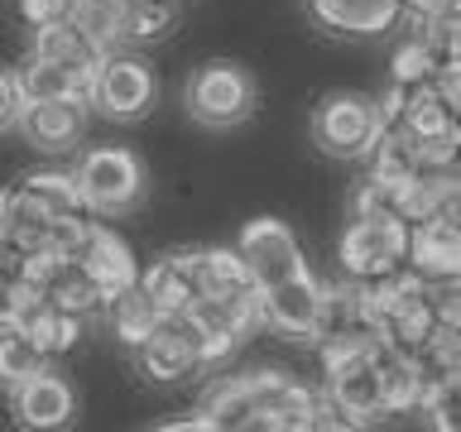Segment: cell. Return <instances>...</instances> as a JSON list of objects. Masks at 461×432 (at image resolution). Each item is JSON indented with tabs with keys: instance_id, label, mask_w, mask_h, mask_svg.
<instances>
[{
	"instance_id": "obj_19",
	"label": "cell",
	"mask_w": 461,
	"mask_h": 432,
	"mask_svg": "<svg viewBox=\"0 0 461 432\" xmlns=\"http://www.w3.org/2000/svg\"><path fill=\"white\" fill-rule=\"evenodd\" d=\"M34 58H43V63H58L68 72H77V77L92 82V72L101 63V53H106V43H101L96 34H86L82 24H49V29H34V49H29Z\"/></svg>"
},
{
	"instance_id": "obj_1",
	"label": "cell",
	"mask_w": 461,
	"mask_h": 432,
	"mask_svg": "<svg viewBox=\"0 0 461 432\" xmlns=\"http://www.w3.org/2000/svg\"><path fill=\"white\" fill-rule=\"evenodd\" d=\"M72 183H77V193L86 202V212L92 216H125L140 207L144 187V164L135 149H125V144H96V149H86L77 158V173H72Z\"/></svg>"
},
{
	"instance_id": "obj_22",
	"label": "cell",
	"mask_w": 461,
	"mask_h": 432,
	"mask_svg": "<svg viewBox=\"0 0 461 432\" xmlns=\"http://www.w3.org/2000/svg\"><path fill=\"white\" fill-rule=\"evenodd\" d=\"M86 77H77V72H68V68H58V63H43V58L29 53V63L14 72V92H20V106L24 101H68V96H77L86 101Z\"/></svg>"
},
{
	"instance_id": "obj_2",
	"label": "cell",
	"mask_w": 461,
	"mask_h": 432,
	"mask_svg": "<svg viewBox=\"0 0 461 432\" xmlns=\"http://www.w3.org/2000/svg\"><path fill=\"white\" fill-rule=\"evenodd\" d=\"M187 115L207 130H230L240 121H250L255 111V77L230 58H212L187 77Z\"/></svg>"
},
{
	"instance_id": "obj_3",
	"label": "cell",
	"mask_w": 461,
	"mask_h": 432,
	"mask_svg": "<svg viewBox=\"0 0 461 432\" xmlns=\"http://www.w3.org/2000/svg\"><path fill=\"white\" fill-rule=\"evenodd\" d=\"M403 250H409V221H399L394 212H370L351 216L341 236V274L346 279H380V274L403 269Z\"/></svg>"
},
{
	"instance_id": "obj_5",
	"label": "cell",
	"mask_w": 461,
	"mask_h": 432,
	"mask_svg": "<svg viewBox=\"0 0 461 432\" xmlns=\"http://www.w3.org/2000/svg\"><path fill=\"white\" fill-rule=\"evenodd\" d=\"M380 135V111L360 92H331L312 111V140L327 158H366Z\"/></svg>"
},
{
	"instance_id": "obj_29",
	"label": "cell",
	"mask_w": 461,
	"mask_h": 432,
	"mask_svg": "<svg viewBox=\"0 0 461 432\" xmlns=\"http://www.w3.org/2000/svg\"><path fill=\"white\" fill-rule=\"evenodd\" d=\"M413 144H418V164H423V168H456L461 130L447 125V130H438V135H423V140H413Z\"/></svg>"
},
{
	"instance_id": "obj_13",
	"label": "cell",
	"mask_w": 461,
	"mask_h": 432,
	"mask_svg": "<svg viewBox=\"0 0 461 432\" xmlns=\"http://www.w3.org/2000/svg\"><path fill=\"white\" fill-rule=\"evenodd\" d=\"M10 409H14V423L20 428H34V432H49V428H68L72 413H77V394L63 374L53 370H39L29 374L24 384L10 389Z\"/></svg>"
},
{
	"instance_id": "obj_25",
	"label": "cell",
	"mask_w": 461,
	"mask_h": 432,
	"mask_svg": "<svg viewBox=\"0 0 461 432\" xmlns=\"http://www.w3.org/2000/svg\"><path fill=\"white\" fill-rule=\"evenodd\" d=\"M101 308H106V317H111V331L130 346V351H135V346L158 327V317H164V312L154 308V298L144 293L140 284H130V288H121V293H111L106 302H101Z\"/></svg>"
},
{
	"instance_id": "obj_34",
	"label": "cell",
	"mask_w": 461,
	"mask_h": 432,
	"mask_svg": "<svg viewBox=\"0 0 461 432\" xmlns=\"http://www.w3.org/2000/svg\"><path fill=\"white\" fill-rule=\"evenodd\" d=\"M409 10H438V5H447V0H403Z\"/></svg>"
},
{
	"instance_id": "obj_30",
	"label": "cell",
	"mask_w": 461,
	"mask_h": 432,
	"mask_svg": "<svg viewBox=\"0 0 461 432\" xmlns=\"http://www.w3.org/2000/svg\"><path fill=\"white\" fill-rule=\"evenodd\" d=\"M432 72H438V63H432L423 39H403L394 49V82H428Z\"/></svg>"
},
{
	"instance_id": "obj_21",
	"label": "cell",
	"mask_w": 461,
	"mask_h": 432,
	"mask_svg": "<svg viewBox=\"0 0 461 432\" xmlns=\"http://www.w3.org/2000/svg\"><path fill=\"white\" fill-rule=\"evenodd\" d=\"M39 298L53 302L58 312H72V317H92V312H101V302H106L96 279L82 269V259H58L49 269V279H43V288H39Z\"/></svg>"
},
{
	"instance_id": "obj_18",
	"label": "cell",
	"mask_w": 461,
	"mask_h": 432,
	"mask_svg": "<svg viewBox=\"0 0 461 432\" xmlns=\"http://www.w3.org/2000/svg\"><path fill=\"white\" fill-rule=\"evenodd\" d=\"M10 327H20L49 360H53V356H68L72 346L82 341V317L58 312L53 302H43V298L34 293V288H24V302H20V312H14Z\"/></svg>"
},
{
	"instance_id": "obj_14",
	"label": "cell",
	"mask_w": 461,
	"mask_h": 432,
	"mask_svg": "<svg viewBox=\"0 0 461 432\" xmlns=\"http://www.w3.org/2000/svg\"><path fill=\"white\" fill-rule=\"evenodd\" d=\"M144 293L154 298V308L173 317V312H187L193 302L202 298V279H197V250H168L158 255L149 269H140L135 279Z\"/></svg>"
},
{
	"instance_id": "obj_28",
	"label": "cell",
	"mask_w": 461,
	"mask_h": 432,
	"mask_svg": "<svg viewBox=\"0 0 461 432\" xmlns=\"http://www.w3.org/2000/svg\"><path fill=\"white\" fill-rule=\"evenodd\" d=\"M39 370H49V356H43L20 327H0V389L10 394L14 384H24L29 374H39Z\"/></svg>"
},
{
	"instance_id": "obj_4",
	"label": "cell",
	"mask_w": 461,
	"mask_h": 432,
	"mask_svg": "<svg viewBox=\"0 0 461 432\" xmlns=\"http://www.w3.org/2000/svg\"><path fill=\"white\" fill-rule=\"evenodd\" d=\"M158 96V82L144 58L135 53H101V63L92 72V86H86V106H96L101 115H111V121H140V115H149Z\"/></svg>"
},
{
	"instance_id": "obj_11",
	"label": "cell",
	"mask_w": 461,
	"mask_h": 432,
	"mask_svg": "<svg viewBox=\"0 0 461 432\" xmlns=\"http://www.w3.org/2000/svg\"><path fill=\"white\" fill-rule=\"evenodd\" d=\"M322 317V284L308 269L284 284L259 288V322H269L279 337H312Z\"/></svg>"
},
{
	"instance_id": "obj_17",
	"label": "cell",
	"mask_w": 461,
	"mask_h": 432,
	"mask_svg": "<svg viewBox=\"0 0 461 432\" xmlns=\"http://www.w3.org/2000/svg\"><path fill=\"white\" fill-rule=\"evenodd\" d=\"M82 269L96 279V288L101 293H121V288H130L140 279V259L130 255V245L115 236L111 226H101V221H92V230H86V245H82Z\"/></svg>"
},
{
	"instance_id": "obj_20",
	"label": "cell",
	"mask_w": 461,
	"mask_h": 432,
	"mask_svg": "<svg viewBox=\"0 0 461 432\" xmlns=\"http://www.w3.org/2000/svg\"><path fill=\"white\" fill-rule=\"evenodd\" d=\"M178 29V0H115V29L111 43H130V49H144V43H158Z\"/></svg>"
},
{
	"instance_id": "obj_23",
	"label": "cell",
	"mask_w": 461,
	"mask_h": 432,
	"mask_svg": "<svg viewBox=\"0 0 461 432\" xmlns=\"http://www.w3.org/2000/svg\"><path fill=\"white\" fill-rule=\"evenodd\" d=\"M20 187H24V197L34 202L43 216H49V221L92 216V212H86V202H82V193H77V183H72V173H58V168H49V173H24Z\"/></svg>"
},
{
	"instance_id": "obj_31",
	"label": "cell",
	"mask_w": 461,
	"mask_h": 432,
	"mask_svg": "<svg viewBox=\"0 0 461 432\" xmlns=\"http://www.w3.org/2000/svg\"><path fill=\"white\" fill-rule=\"evenodd\" d=\"M72 10V0H20V20L29 29H49V24H63Z\"/></svg>"
},
{
	"instance_id": "obj_6",
	"label": "cell",
	"mask_w": 461,
	"mask_h": 432,
	"mask_svg": "<svg viewBox=\"0 0 461 432\" xmlns=\"http://www.w3.org/2000/svg\"><path fill=\"white\" fill-rule=\"evenodd\" d=\"M135 365L144 380L154 384H173V380H187L207 365V346H202V331L187 322V312H173V317H158V327L135 346Z\"/></svg>"
},
{
	"instance_id": "obj_9",
	"label": "cell",
	"mask_w": 461,
	"mask_h": 432,
	"mask_svg": "<svg viewBox=\"0 0 461 432\" xmlns=\"http://www.w3.org/2000/svg\"><path fill=\"white\" fill-rule=\"evenodd\" d=\"M187 322L202 331L207 365H212V360H221L230 346L259 322V293H202L193 308H187Z\"/></svg>"
},
{
	"instance_id": "obj_16",
	"label": "cell",
	"mask_w": 461,
	"mask_h": 432,
	"mask_svg": "<svg viewBox=\"0 0 461 432\" xmlns=\"http://www.w3.org/2000/svg\"><path fill=\"white\" fill-rule=\"evenodd\" d=\"M308 10L327 34L375 39V34H389L399 24L403 0H308Z\"/></svg>"
},
{
	"instance_id": "obj_7",
	"label": "cell",
	"mask_w": 461,
	"mask_h": 432,
	"mask_svg": "<svg viewBox=\"0 0 461 432\" xmlns=\"http://www.w3.org/2000/svg\"><path fill=\"white\" fill-rule=\"evenodd\" d=\"M236 255L245 259L255 288L284 284V279H294V274L308 269L298 236L284 221H274V216H255V221H245V230L236 236Z\"/></svg>"
},
{
	"instance_id": "obj_8",
	"label": "cell",
	"mask_w": 461,
	"mask_h": 432,
	"mask_svg": "<svg viewBox=\"0 0 461 432\" xmlns=\"http://www.w3.org/2000/svg\"><path fill=\"white\" fill-rule=\"evenodd\" d=\"M255 403V428L259 432H308L317 413V394L308 384H298L284 370H250L245 374Z\"/></svg>"
},
{
	"instance_id": "obj_24",
	"label": "cell",
	"mask_w": 461,
	"mask_h": 432,
	"mask_svg": "<svg viewBox=\"0 0 461 432\" xmlns=\"http://www.w3.org/2000/svg\"><path fill=\"white\" fill-rule=\"evenodd\" d=\"M366 158H370V183H380V187H394V183L413 178V173L423 168L418 164V144L394 125H380V135H375V144L366 149Z\"/></svg>"
},
{
	"instance_id": "obj_12",
	"label": "cell",
	"mask_w": 461,
	"mask_h": 432,
	"mask_svg": "<svg viewBox=\"0 0 461 432\" xmlns=\"http://www.w3.org/2000/svg\"><path fill=\"white\" fill-rule=\"evenodd\" d=\"M14 125L20 135L43 154H63L77 149V140L86 135V101L68 96V101H24L14 111Z\"/></svg>"
},
{
	"instance_id": "obj_15",
	"label": "cell",
	"mask_w": 461,
	"mask_h": 432,
	"mask_svg": "<svg viewBox=\"0 0 461 432\" xmlns=\"http://www.w3.org/2000/svg\"><path fill=\"white\" fill-rule=\"evenodd\" d=\"M49 240H53V221L24 197V187L20 183L0 187V250L10 259L49 255Z\"/></svg>"
},
{
	"instance_id": "obj_26",
	"label": "cell",
	"mask_w": 461,
	"mask_h": 432,
	"mask_svg": "<svg viewBox=\"0 0 461 432\" xmlns=\"http://www.w3.org/2000/svg\"><path fill=\"white\" fill-rule=\"evenodd\" d=\"M197 279H202V293H259L245 259L236 255V245L197 250Z\"/></svg>"
},
{
	"instance_id": "obj_27",
	"label": "cell",
	"mask_w": 461,
	"mask_h": 432,
	"mask_svg": "<svg viewBox=\"0 0 461 432\" xmlns=\"http://www.w3.org/2000/svg\"><path fill=\"white\" fill-rule=\"evenodd\" d=\"M202 413L212 418L216 432L226 428H255V403H250V389H245V374H226L207 389L202 399Z\"/></svg>"
},
{
	"instance_id": "obj_33",
	"label": "cell",
	"mask_w": 461,
	"mask_h": 432,
	"mask_svg": "<svg viewBox=\"0 0 461 432\" xmlns=\"http://www.w3.org/2000/svg\"><path fill=\"white\" fill-rule=\"evenodd\" d=\"M14 111H20V92H14V72L0 68V130L14 125Z\"/></svg>"
},
{
	"instance_id": "obj_10",
	"label": "cell",
	"mask_w": 461,
	"mask_h": 432,
	"mask_svg": "<svg viewBox=\"0 0 461 432\" xmlns=\"http://www.w3.org/2000/svg\"><path fill=\"white\" fill-rule=\"evenodd\" d=\"M403 269L423 284H456L461 274V230L456 216H428V221L409 226V250H403Z\"/></svg>"
},
{
	"instance_id": "obj_32",
	"label": "cell",
	"mask_w": 461,
	"mask_h": 432,
	"mask_svg": "<svg viewBox=\"0 0 461 432\" xmlns=\"http://www.w3.org/2000/svg\"><path fill=\"white\" fill-rule=\"evenodd\" d=\"M20 302H24V284H20V274H14V265H0V327H10V322H14Z\"/></svg>"
}]
</instances>
